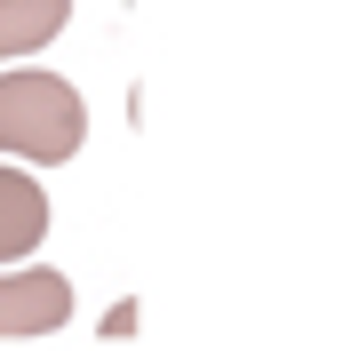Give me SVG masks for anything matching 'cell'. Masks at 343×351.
Listing matches in <instances>:
<instances>
[{"instance_id": "obj_2", "label": "cell", "mask_w": 343, "mask_h": 351, "mask_svg": "<svg viewBox=\"0 0 343 351\" xmlns=\"http://www.w3.org/2000/svg\"><path fill=\"white\" fill-rule=\"evenodd\" d=\"M64 311H72L64 271H48V263L0 271V335H48V328H64Z\"/></svg>"}, {"instance_id": "obj_3", "label": "cell", "mask_w": 343, "mask_h": 351, "mask_svg": "<svg viewBox=\"0 0 343 351\" xmlns=\"http://www.w3.org/2000/svg\"><path fill=\"white\" fill-rule=\"evenodd\" d=\"M48 240V192L24 168H0V263H24Z\"/></svg>"}, {"instance_id": "obj_1", "label": "cell", "mask_w": 343, "mask_h": 351, "mask_svg": "<svg viewBox=\"0 0 343 351\" xmlns=\"http://www.w3.org/2000/svg\"><path fill=\"white\" fill-rule=\"evenodd\" d=\"M88 144V104L64 72H0V152L56 168Z\"/></svg>"}, {"instance_id": "obj_4", "label": "cell", "mask_w": 343, "mask_h": 351, "mask_svg": "<svg viewBox=\"0 0 343 351\" xmlns=\"http://www.w3.org/2000/svg\"><path fill=\"white\" fill-rule=\"evenodd\" d=\"M64 0H0V56H32L64 32Z\"/></svg>"}]
</instances>
